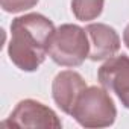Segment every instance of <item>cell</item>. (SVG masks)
Segmentation results:
<instances>
[{
  "label": "cell",
  "instance_id": "obj_1",
  "mask_svg": "<svg viewBox=\"0 0 129 129\" xmlns=\"http://www.w3.org/2000/svg\"><path fill=\"white\" fill-rule=\"evenodd\" d=\"M53 32V23L41 14L17 17L11 24V61L24 72L37 70L44 62Z\"/></svg>",
  "mask_w": 129,
  "mask_h": 129
},
{
  "label": "cell",
  "instance_id": "obj_2",
  "mask_svg": "<svg viewBox=\"0 0 129 129\" xmlns=\"http://www.w3.org/2000/svg\"><path fill=\"white\" fill-rule=\"evenodd\" d=\"M49 56L59 66L76 67L90 56V40L87 30L76 24L59 26L49 43Z\"/></svg>",
  "mask_w": 129,
  "mask_h": 129
},
{
  "label": "cell",
  "instance_id": "obj_3",
  "mask_svg": "<svg viewBox=\"0 0 129 129\" xmlns=\"http://www.w3.org/2000/svg\"><path fill=\"white\" fill-rule=\"evenodd\" d=\"M72 115L81 126L85 127H105L114 123L117 111L112 99L105 88L87 87L79 96Z\"/></svg>",
  "mask_w": 129,
  "mask_h": 129
},
{
  "label": "cell",
  "instance_id": "obj_4",
  "mask_svg": "<svg viewBox=\"0 0 129 129\" xmlns=\"http://www.w3.org/2000/svg\"><path fill=\"white\" fill-rule=\"evenodd\" d=\"M2 127H61L58 115L41 102L26 99L21 100L9 118L0 124Z\"/></svg>",
  "mask_w": 129,
  "mask_h": 129
},
{
  "label": "cell",
  "instance_id": "obj_5",
  "mask_svg": "<svg viewBox=\"0 0 129 129\" xmlns=\"http://www.w3.org/2000/svg\"><path fill=\"white\" fill-rule=\"evenodd\" d=\"M99 82L106 91H112L121 100V103L129 108V58L111 56L99 69Z\"/></svg>",
  "mask_w": 129,
  "mask_h": 129
},
{
  "label": "cell",
  "instance_id": "obj_6",
  "mask_svg": "<svg viewBox=\"0 0 129 129\" xmlns=\"http://www.w3.org/2000/svg\"><path fill=\"white\" fill-rule=\"evenodd\" d=\"M85 88H87V84L79 73L66 70L58 73L56 78L53 79L52 93L56 105L66 114L72 115V111Z\"/></svg>",
  "mask_w": 129,
  "mask_h": 129
},
{
  "label": "cell",
  "instance_id": "obj_7",
  "mask_svg": "<svg viewBox=\"0 0 129 129\" xmlns=\"http://www.w3.org/2000/svg\"><path fill=\"white\" fill-rule=\"evenodd\" d=\"M90 38V58L100 61L114 56L120 49V38L117 32L103 23H93L85 27Z\"/></svg>",
  "mask_w": 129,
  "mask_h": 129
},
{
  "label": "cell",
  "instance_id": "obj_8",
  "mask_svg": "<svg viewBox=\"0 0 129 129\" xmlns=\"http://www.w3.org/2000/svg\"><path fill=\"white\" fill-rule=\"evenodd\" d=\"M103 9V0H72V11L81 21L94 20Z\"/></svg>",
  "mask_w": 129,
  "mask_h": 129
},
{
  "label": "cell",
  "instance_id": "obj_9",
  "mask_svg": "<svg viewBox=\"0 0 129 129\" xmlns=\"http://www.w3.org/2000/svg\"><path fill=\"white\" fill-rule=\"evenodd\" d=\"M38 0H2V8L6 12H21L34 8Z\"/></svg>",
  "mask_w": 129,
  "mask_h": 129
},
{
  "label": "cell",
  "instance_id": "obj_10",
  "mask_svg": "<svg viewBox=\"0 0 129 129\" xmlns=\"http://www.w3.org/2000/svg\"><path fill=\"white\" fill-rule=\"evenodd\" d=\"M123 40H124V44H126V46H127V49H129V24H127V26H126V29H124Z\"/></svg>",
  "mask_w": 129,
  "mask_h": 129
}]
</instances>
